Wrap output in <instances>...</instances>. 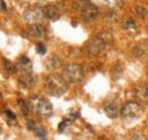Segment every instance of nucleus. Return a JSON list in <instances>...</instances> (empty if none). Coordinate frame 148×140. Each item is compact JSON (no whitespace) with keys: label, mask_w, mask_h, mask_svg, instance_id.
<instances>
[{"label":"nucleus","mask_w":148,"mask_h":140,"mask_svg":"<svg viewBox=\"0 0 148 140\" xmlns=\"http://www.w3.org/2000/svg\"><path fill=\"white\" fill-rule=\"evenodd\" d=\"M30 107L31 110H33L39 117L41 119H48L53 114V106L50 102L41 96H34L30 100Z\"/></svg>","instance_id":"nucleus-1"},{"label":"nucleus","mask_w":148,"mask_h":140,"mask_svg":"<svg viewBox=\"0 0 148 140\" xmlns=\"http://www.w3.org/2000/svg\"><path fill=\"white\" fill-rule=\"evenodd\" d=\"M45 89L51 96H62L67 90V81L64 79V76L51 74L46 80Z\"/></svg>","instance_id":"nucleus-2"},{"label":"nucleus","mask_w":148,"mask_h":140,"mask_svg":"<svg viewBox=\"0 0 148 140\" xmlns=\"http://www.w3.org/2000/svg\"><path fill=\"white\" fill-rule=\"evenodd\" d=\"M111 40L112 36L107 33H100V34L95 35L86 43V50L91 55H98L105 49V47Z\"/></svg>","instance_id":"nucleus-3"},{"label":"nucleus","mask_w":148,"mask_h":140,"mask_svg":"<svg viewBox=\"0 0 148 140\" xmlns=\"http://www.w3.org/2000/svg\"><path fill=\"white\" fill-rule=\"evenodd\" d=\"M143 112H144V108L141 107L140 104L136 102H128L122 107L121 115H122L123 121L132 122V121L140 119V116L143 115Z\"/></svg>","instance_id":"nucleus-4"},{"label":"nucleus","mask_w":148,"mask_h":140,"mask_svg":"<svg viewBox=\"0 0 148 140\" xmlns=\"http://www.w3.org/2000/svg\"><path fill=\"white\" fill-rule=\"evenodd\" d=\"M74 7L79 12L80 16L83 18L84 21H87V22L93 21L95 18L97 17V15H98L97 7L93 3H91L89 0L88 1H77L74 5Z\"/></svg>","instance_id":"nucleus-5"},{"label":"nucleus","mask_w":148,"mask_h":140,"mask_svg":"<svg viewBox=\"0 0 148 140\" xmlns=\"http://www.w3.org/2000/svg\"><path fill=\"white\" fill-rule=\"evenodd\" d=\"M64 79L70 83H79L83 79V72L80 65L77 64H67L63 73Z\"/></svg>","instance_id":"nucleus-6"},{"label":"nucleus","mask_w":148,"mask_h":140,"mask_svg":"<svg viewBox=\"0 0 148 140\" xmlns=\"http://www.w3.org/2000/svg\"><path fill=\"white\" fill-rule=\"evenodd\" d=\"M43 10H45L46 17L51 19V21H56L65 13V5L62 1L53 2V3H49L46 7H43Z\"/></svg>","instance_id":"nucleus-7"},{"label":"nucleus","mask_w":148,"mask_h":140,"mask_svg":"<svg viewBox=\"0 0 148 140\" xmlns=\"http://www.w3.org/2000/svg\"><path fill=\"white\" fill-rule=\"evenodd\" d=\"M45 10L42 7H38V6H34V7H30L27 8L24 14H23V18L24 21L27 23V24H36L37 22H40L42 18H45Z\"/></svg>","instance_id":"nucleus-8"},{"label":"nucleus","mask_w":148,"mask_h":140,"mask_svg":"<svg viewBox=\"0 0 148 140\" xmlns=\"http://www.w3.org/2000/svg\"><path fill=\"white\" fill-rule=\"evenodd\" d=\"M18 82L19 86L22 88H24V89H30V88L34 87V84H36V76H34L33 72L19 74Z\"/></svg>","instance_id":"nucleus-9"},{"label":"nucleus","mask_w":148,"mask_h":140,"mask_svg":"<svg viewBox=\"0 0 148 140\" xmlns=\"http://www.w3.org/2000/svg\"><path fill=\"white\" fill-rule=\"evenodd\" d=\"M134 96L138 100L143 103H148V83H138L134 87Z\"/></svg>","instance_id":"nucleus-10"},{"label":"nucleus","mask_w":148,"mask_h":140,"mask_svg":"<svg viewBox=\"0 0 148 140\" xmlns=\"http://www.w3.org/2000/svg\"><path fill=\"white\" fill-rule=\"evenodd\" d=\"M16 70L18 72V74L31 73L32 72V63H31V60L25 56L21 57L17 60V63H16Z\"/></svg>","instance_id":"nucleus-11"},{"label":"nucleus","mask_w":148,"mask_h":140,"mask_svg":"<svg viewBox=\"0 0 148 140\" xmlns=\"http://www.w3.org/2000/svg\"><path fill=\"white\" fill-rule=\"evenodd\" d=\"M104 110L106 113V115L110 117V119H116L119 115H120V105L117 102H108L105 107H104Z\"/></svg>","instance_id":"nucleus-12"},{"label":"nucleus","mask_w":148,"mask_h":140,"mask_svg":"<svg viewBox=\"0 0 148 140\" xmlns=\"http://www.w3.org/2000/svg\"><path fill=\"white\" fill-rule=\"evenodd\" d=\"M27 34H29V36L34 38V39H43L47 33H46V29H45L42 25H40V24H34V25H32V26L29 29Z\"/></svg>","instance_id":"nucleus-13"},{"label":"nucleus","mask_w":148,"mask_h":140,"mask_svg":"<svg viewBox=\"0 0 148 140\" xmlns=\"http://www.w3.org/2000/svg\"><path fill=\"white\" fill-rule=\"evenodd\" d=\"M45 66H46V69L48 71H56L59 69V66H60V60L56 57V56H50L49 58H47L46 59V62H45Z\"/></svg>","instance_id":"nucleus-14"},{"label":"nucleus","mask_w":148,"mask_h":140,"mask_svg":"<svg viewBox=\"0 0 148 140\" xmlns=\"http://www.w3.org/2000/svg\"><path fill=\"white\" fill-rule=\"evenodd\" d=\"M99 1L103 6L107 7L108 9H112V10H116L121 8L123 3V0H99Z\"/></svg>","instance_id":"nucleus-15"},{"label":"nucleus","mask_w":148,"mask_h":140,"mask_svg":"<svg viewBox=\"0 0 148 140\" xmlns=\"http://www.w3.org/2000/svg\"><path fill=\"white\" fill-rule=\"evenodd\" d=\"M2 67H3V71L7 73V74H13L16 72V65L13 64L12 62L7 60V59H2Z\"/></svg>","instance_id":"nucleus-16"},{"label":"nucleus","mask_w":148,"mask_h":140,"mask_svg":"<svg viewBox=\"0 0 148 140\" xmlns=\"http://www.w3.org/2000/svg\"><path fill=\"white\" fill-rule=\"evenodd\" d=\"M27 126H29V129H31L32 131H34V132H36V135H37L38 137H40L41 139H45V137H46L45 131H43L42 129L38 128L37 125L32 122V121H29V122H27Z\"/></svg>","instance_id":"nucleus-17"},{"label":"nucleus","mask_w":148,"mask_h":140,"mask_svg":"<svg viewBox=\"0 0 148 140\" xmlns=\"http://www.w3.org/2000/svg\"><path fill=\"white\" fill-rule=\"evenodd\" d=\"M18 106L23 113V115H27L29 112L31 110V107H30V103L29 102H25L23 99H19L18 100Z\"/></svg>","instance_id":"nucleus-18"},{"label":"nucleus","mask_w":148,"mask_h":140,"mask_svg":"<svg viewBox=\"0 0 148 140\" xmlns=\"http://www.w3.org/2000/svg\"><path fill=\"white\" fill-rule=\"evenodd\" d=\"M133 53H134V55H136L137 57H143V56H145V55H146V46L143 45V43L137 45V46L134 47V49H133Z\"/></svg>","instance_id":"nucleus-19"},{"label":"nucleus","mask_w":148,"mask_h":140,"mask_svg":"<svg viewBox=\"0 0 148 140\" xmlns=\"http://www.w3.org/2000/svg\"><path fill=\"white\" fill-rule=\"evenodd\" d=\"M122 72H123V67L122 66H117V64H115L112 69V75H113V79L115 78H120L122 75Z\"/></svg>","instance_id":"nucleus-20"},{"label":"nucleus","mask_w":148,"mask_h":140,"mask_svg":"<svg viewBox=\"0 0 148 140\" xmlns=\"http://www.w3.org/2000/svg\"><path fill=\"white\" fill-rule=\"evenodd\" d=\"M136 14L140 18H145L147 16V10L144 7H137L136 8Z\"/></svg>","instance_id":"nucleus-21"},{"label":"nucleus","mask_w":148,"mask_h":140,"mask_svg":"<svg viewBox=\"0 0 148 140\" xmlns=\"http://www.w3.org/2000/svg\"><path fill=\"white\" fill-rule=\"evenodd\" d=\"M124 29H127V30H136V23H134V21H132V19H129V21H127L125 23H124Z\"/></svg>","instance_id":"nucleus-22"},{"label":"nucleus","mask_w":148,"mask_h":140,"mask_svg":"<svg viewBox=\"0 0 148 140\" xmlns=\"http://www.w3.org/2000/svg\"><path fill=\"white\" fill-rule=\"evenodd\" d=\"M47 51V49H46V46L43 45V43H39L37 46V53L40 54V55H45Z\"/></svg>","instance_id":"nucleus-23"},{"label":"nucleus","mask_w":148,"mask_h":140,"mask_svg":"<svg viewBox=\"0 0 148 140\" xmlns=\"http://www.w3.org/2000/svg\"><path fill=\"white\" fill-rule=\"evenodd\" d=\"M130 140H147V139H146V137L144 135H136V136H133Z\"/></svg>","instance_id":"nucleus-24"},{"label":"nucleus","mask_w":148,"mask_h":140,"mask_svg":"<svg viewBox=\"0 0 148 140\" xmlns=\"http://www.w3.org/2000/svg\"><path fill=\"white\" fill-rule=\"evenodd\" d=\"M5 113H6V115H7L9 119H12V120H16V116H15V115H14V114H13V113L9 110V109H7Z\"/></svg>","instance_id":"nucleus-25"},{"label":"nucleus","mask_w":148,"mask_h":140,"mask_svg":"<svg viewBox=\"0 0 148 140\" xmlns=\"http://www.w3.org/2000/svg\"><path fill=\"white\" fill-rule=\"evenodd\" d=\"M1 9H2V12H6L7 10V6L5 3V0H1Z\"/></svg>","instance_id":"nucleus-26"},{"label":"nucleus","mask_w":148,"mask_h":140,"mask_svg":"<svg viewBox=\"0 0 148 140\" xmlns=\"http://www.w3.org/2000/svg\"><path fill=\"white\" fill-rule=\"evenodd\" d=\"M147 71H148V64H147Z\"/></svg>","instance_id":"nucleus-27"},{"label":"nucleus","mask_w":148,"mask_h":140,"mask_svg":"<svg viewBox=\"0 0 148 140\" xmlns=\"http://www.w3.org/2000/svg\"><path fill=\"white\" fill-rule=\"evenodd\" d=\"M147 33H148V29H147Z\"/></svg>","instance_id":"nucleus-28"},{"label":"nucleus","mask_w":148,"mask_h":140,"mask_svg":"<svg viewBox=\"0 0 148 140\" xmlns=\"http://www.w3.org/2000/svg\"><path fill=\"white\" fill-rule=\"evenodd\" d=\"M42 140H46V139H42Z\"/></svg>","instance_id":"nucleus-29"}]
</instances>
